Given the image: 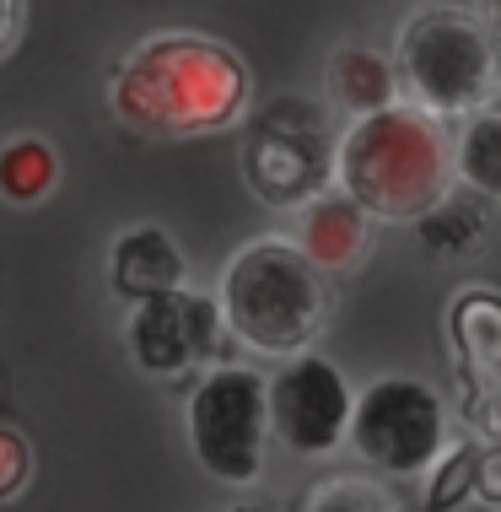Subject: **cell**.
<instances>
[{
  "label": "cell",
  "mask_w": 501,
  "mask_h": 512,
  "mask_svg": "<svg viewBox=\"0 0 501 512\" xmlns=\"http://www.w3.org/2000/svg\"><path fill=\"white\" fill-rule=\"evenodd\" d=\"M27 480H33V448H27V437H22V432L0 426V502L22 496V491H27Z\"/></svg>",
  "instance_id": "obj_20"
},
{
  "label": "cell",
  "mask_w": 501,
  "mask_h": 512,
  "mask_svg": "<svg viewBox=\"0 0 501 512\" xmlns=\"http://www.w3.org/2000/svg\"><path fill=\"white\" fill-rule=\"evenodd\" d=\"M108 286L124 302L173 292V286H189V259L167 227L141 221V227H124L108 248Z\"/></svg>",
  "instance_id": "obj_11"
},
{
  "label": "cell",
  "mask_w": 501,
  "mask_h": 512,
  "mask_svg": "<svg viewBox=\"0 0 501 512\" xmlns=\"http://www.w3.org/2000/svg\"><path fill=\"white\" fill-rule=\"evenodd\" d=\"M254 108L243 54L211 33H151L108 76V114L151 141L238 130Z\"/></svg>",
  "instance_id": "obj_1"
},
{
  "label": "cell",
  "mask_w": 501,
  "mask_h": 512,
  "mask_svg": "<svg viewBox=\"0 0 501 512\" xmlns=\"http://www.w3.org/2000/svg\"><path fill=\"white\" fill-rule=\"evenodd\" d=\"M221 340H232L227 318H221V302L194 292V286H173V292L130 302V318H124L130 362L146 378H189V372H205L216 362Z\"/></svg>",
  "instance_id": "obj_8"
},
{
  "label": "cell",
  "mask_w": 501,
  "mask_h": 512,
  "mask_svg": "<svg viewBox=\"0 0 501 512\" xmlns=\"http://www.w3.org/2000/svg\"><path fill=\"white\" fill-rule=\"evenodd\" d=\"M475 11L485 17V27L496 33V44H501V0H475Z\"/></svg>",
  "instance_id": "obj_23"
},
{
  "label": "cell",
  "mask_w": 501,
  "mask_h": 512,
  "mask_svg": "<svg viewBox=\"0 0 501 512\" xmlns=\"http://www.w3.org/2000/svg\"><path fill=\"white\" fill-rule=\"evenodd\" d=\"M302 512H405V502L378 475H329L302 496Z\"/></svg>",
  "instance_id": "obj_18"
},
{
  "label": "cell",
  "mask_w": 501,
  "mask_h": 512,
  "mask_svg": "<svg viewBox=\"0 0 501 512\" xmlns=\"http://www.w3.org/2000/svg\"><path fill=\"white\" fill-rule=\"evenodd\" d=\"M334 141L329 108L302 98V92H281V98L248 108L243 119V184L248 195L270 211H302L324 189H334Z\"/></svg>",
  "instance_id": "obj_5"
},
{
  "label": "cell",
  "mask_w": 501,
  "mask_h": 512,
  "mask_svg": "<svg viewBox=\"0 0 501 512\" xmlns=\"http://www.w3.org/2000/svg\"><path fill=\"white\" fill-rule=\"evenodd\" d=\"M227 335L254 356L313 351L334 318L329 270H318L297 238H254L227 259L216 286Z\"/></svg>",
  "instance_id": "obj_3"
},
{
  "label": "cell",
  "mask_w": 501,
  "mask_h": 512,
  "mask_svg": "<svg viewBox=\"0 0 501 512\" xmlns=\"http://www.w3.org/2000/svg\"><path fill=\"white\" fill-rule=\"evenodd\" d=\"M324 87H329V103L345 108V114H372V108H388L399 103V71L394 60H383L378 49H361V44H340L324 65Z\"/></svg>",
  "instance_id": "obj_13"
},
{
  "label": "cell",
  "mask_w": 501,
  "mask_h": 512,
  "mask_svg": "<svg viewBox=\"0 0 501 512\" xmlns=\"http://www.w3.org/2000/svg\"><path fill=\"white\" fill-rule=\"evenodd\" d=\"M27 33V0H0V60H11Z\"/></svg>",
  "instance_id": "obj_22"
},
{
  "label": "cell",
  "mask_w": 501,
  "mask_h": 512,
  "mask_svg": "<svg viewBox=\"0 0 501 512\" xmlns=\"http://www.w3.org/2000/svg\"><path fill=\"white\" fill-rule=\"evenodd\" d=\"M475 502L501 507V442H480V464H475Z\"/></svg>",
  "instance_id": "obj_21"
},
{
  "label": "cell",
  "mask_w": 501,
  "mask_h": 512,
  "mask_svg": "<svg viewBox=\"0 0 501 512\" xmlns=\"http://www.w3.org/2000/svg\"><path fill=\"white\" fill-rule=\"evenodd\" d=\"M60 184V151L44 135H17V141L0 146V195L33 205Z\"/></svg>",
  "instance_id": "obj_16"
},
{
  "label": "cell",
  "mask_w": 501,
  "mask_h": 512,
  "mask_svg": "<svg viewBox=\"0 0 501 512\" xmlns=\"http://www.w3.org/2000/svg\"><path fill=\"white\" fill-rule=\"evenodd\" d=\"M448 399L431 389L426 378L410 372H383L356 394L351 410V448L356 459L383 480H421L448 448Z\"/></svg>",
  "instance_id": "obj_7"
},
{
  "label": "cell",
  "mask_w": 501,
  "mask_h": 512,
  "mask_svg": "<svg viewBox=\"0 0 501 512\" xmlns=\"http://www.w3.org/2000/svg\"><path fill=\"white\" fill-rule=\"evenodd\" d=\"M448 345L458 372H501V292L496 286H458L448 297Z\"/></svg>",
  "instance_id": "obj_12"
},
{
  "label": "cell",
  "mask_w": 501,
  "mask_h": 512,
  "mask_svg": "<svg viewBox=\"0 0 501 512\" xmlns=\"http://www.w3.org/2000/svg\"><path fill=\"white\" fill-rule=\"evenodd\" d=\"M189 453L221 486H254L270 459V378L238 362H211L184 399Z\"/></svg>",
  "instance_id": "obj_6"
},
{
  "label": "cell",
  "mask_w": 501,
  "mask_h": 512,
  "mask_svg": "<svg viewBox=\"0 0 501 512\" xmlns=\"http://www.w3.org/2000/svg\"><path fill=\"white\" fill-rule=\"evenodd\" d=\"M458 421L469 437L501 442V372H458Z\"/></svg>",
  "instance_id": "obj_19"
},
{
  "label": "cell",
  "mask_w": 501,
  "mask_h": 512,
  "mask_svg": "<svg viewBox=\"0 0 501 512\" xmlns=\"http://www.w3.org/2000/svg\"><path fill=\"white\" fill-rule=\"evenodd\" d=\"M453 184V141L442 135V119L405 98L356 114L334 141V189L394 227H410Z\"/></svg>",
  "instance_id": "obj_2"
},
{
  "label": "cell",
  "mask_w": 501,
  "mask_h": 512,
  "mask_svg": "<svg viewBox=\"0 0 501 512\" xmlns=\"http://www.w3.org/2000/svg\"><path fill=\"white\" fill-rule=\"evenodd\" d=\"M302 232L297 243L308 248V259L329 275H345L356 270L361 259L372 254V232H378V216L367 205H356L345 189H324L318 200L302 205Z\"/></svg>",
  "instance_id": "obj_10"
},
{
  "label": "cell",
  "mask_w": 501,
  "mask_h": 512,
  "mask_svg": "<svg viewBox=\"0 0 501 512\" xmlns=\"http://www.w3.org/2000/svg\"><path fill=\"white\" fill-rule=\"evenodd\" d=\"M453 178L501 205V108H480L453 135Z\"/></svg>",
  "instance_id": "obj_15"
},
{
  "label": "cell",
  "mask_w": 501,
  "mask_h": 512,
  "mask_svg": "<svg viewBox=\"0 0 501 512\" xmlns=\"http://www.w3.org/2000/svg\"><path fill=\"white\" fill-rule=\"evenodd\" d=\"M356 389L345 372L318 351L281 356V372L270 378V426L275 442L297 459H329L351 437Z\"/></svg>",
  "instance_id": "obj_9"
},
{
  "label": "cell",
  "mask_w": 501,
  "mask_h": 512,
  "mask_svg": "<svg viewBox=\"0 0 501 512\" xmlns=\"http://www.w3.org/2000/svg\"><path fill=\"white\" fill-rule=\"evenodd\" d=\"M394 71L405 103L431 119H469L501 92V44L475 6H421L394 33Z\"/></svg>",
  "instance_id": "obj_4"
},
{
  "label": "cell",
  "mask_w": 501,
  "mask_h": 512,
  "mask_svg": "<svg viewBox=\"0 0 501 512\" xmlns=\"http://www.w3.org/2000/svg\"><path fill=\"white\" fill-rule=\"evenodd\" d=\"M485 195H475V189H448L437 205H426L421 216L410 221L415 227V238H421L426 254H437V259H464V254H475V248L491 238V216H485Z\"/></svg>",
  "instance_id": "obj_14"
},
{
  "label": "cell",
  "mask_w": 501,
  "mask_h": 512,
  "mask_svg": "<svg viewBox=\"0 0 501 512\" xmlns=\"http://www.w3.org/2000/svg\"><path fill=\"white\" fill-rule=\"evenodd\" d=\"M232 512H281V507H275V502H238Z\"/></svg>",
  "instance_id": "obj_24"
},
{
  "label": "cell",
  "mask_w": 501,
  "mask_h": 512,
  "mask_svg": "<svg viewBox=\"0 0 501 512\" xmlns=\"http://www.w3.org/2000/svg\"><path fill=\"white\" fill-rule=\"evenodd\" d=\"M475 464H480V437H458L442 448V459L421 475L426 512H458L475 502Z\"/></svg>",
  "instance_id": "obj_17"
}]
</instances>
